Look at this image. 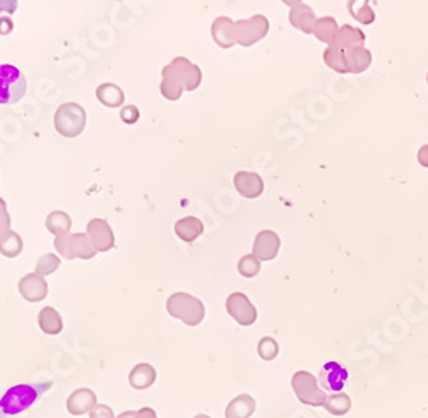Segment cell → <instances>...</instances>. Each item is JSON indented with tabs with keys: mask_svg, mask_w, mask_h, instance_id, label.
<instances>
[{
	"mask_svg": "<svg viewBox=\"0 0 428 418\" xmlns=\"http://www.w3.org/2000/svg\"><path fill=\"white\" fill-rule=\"evenodd\" d=\"M19 293L26 302L31 304H38V302L45 300L48 295V283L43 276L36 275V273H30V275H24L19 280Z\"/></svg>",
	"mask_w": 428,
	"mask_h": 418,
	"instance_id": "obj_10",
	"label": "cell"
},
{
	"mask_svg": "<svg viewBox=\"0 0 428 418\" xmlns=\"http://www.w3.org/2000/svg\"><path fill=\"white\" fill-rule=\"evenodd\" d=\"M119 2H122V0H119Z\"/></svg>",
	"mask_w": 428,
	"mask_h": 418,
	"instance_id": "obj_45",
	"label": "cell"
},
{
	"mask_svg": "<svg viewBox=\"0 0 428 418\" xmlns=\"http://www.w3.org/2000/svg\"><path fill=\"white\" fill-rule=\"evenodd\" d=\"M292 387L300 403L309 405V407H324L327 400L326 392L319 387V379L307 370L295 372Z\"/></svg>",
	"mask_w": 428,
	"mask_h": 418,
	"instance_id": "obj_6",
	"label": "cell"
},
{
	"mask_svg": "<svg viewBox=\"0 0 428 418\" xmlns=\"http://www.w3.org/2000/svg\"><path fill=\"white\" fill-rule=\"evenodd\" d=\"M86 122H88L86 110L77 103H64L53 115V127L60 136L67 139L81 136L86 129Z\"/></svg>",
	"mask_w": 428,
	"mask_h": 418,
	"instance_id": "obj_3",
	"label": "cell"
},
{
	"mask_svg": "<svg viewBox=\"0 0 428 418\" xmlns=\"http://www.w3.org/2000/svg\"><path fill=\"white\" fill-rule=\"evenodd\" d=\"M170 64L177 69V72L180 74L182 81H184L185 91H195L201 86L202 72L199 69V65H195L187 57H175Z\"/></svg>",
	"mask_w": 428,
	"mask_h": 418,
	"instance_id": "obj_17",
	"label": "cell"
},
{
	"mask_svg": "<svg viewBox=\"0 0 428 418\" xmlns=\"http://www.w3.org/2000/svg\"><path fill=\"white\" fill-rule=\"evenodd\" d=\"M38 324H40V329L43 331L45 334H50V336L60 334L62 329H64L62 316L59 314V310H55L53 307H45L40 310Z\"/></svg>",
	"mask_w": 428,
	"mask_h": 418,
	"instance_id": "obj_25",
	"label": "cell"
},
{
	"mask_svg": "<svg viewBox=\"0 0 428 418\" xmlns=\"http://www.w3.org/2000/svg\"><path fill=\"white\" fill-rule=\"evenodd\" d=\"M50 387H52V383L18 384V386L9 387L6 395L0 398V417H14L26 412Z\"/></svg>",
	"mask_w": 428,
	"mask_h": 418,
	"instance_id": "obj_1",
	"label": "cell"
},
{
	"mask_svg": "<svg viewBox=\"0 0 428 418\" xmlns=\"http://www.w3.org/2000/svg\"><path fill=\"white\" fill-rule=\"evenodd\" d=\"M161 94L170 101H177L178 98H182V93L185 91L184 81H182L180 74L177 72V69L172 64L165 65L161 70Z\"/></svg>",
	"mask_w": 428,
	"mask_h": 418,
	"instance_id": "obj_16",
	"label": "cell"
},
{
	"mask_svg": "<svg viewBox=\"0 0 428 418\" xmlns=\"http://www.w3.org/2000/svg\"><path fill=\"white\" fill-rule=\"evenodd\" d=\"M236 269H238V273L243 278H256L260 273V260L253 254H247L243 258H240Z\"/></svg>",
	"mask_w": 428,
	"mask_h": 418,
	"instance_id": "obj_32",
	"label": "cell"
},
{
	"mask_svg": "<svg viewBox=\"0 0 428 418\" xmlns=\"http://www.w3.org/2000/svg\"><path fill=\"white\" fill-rule=\"evenodd\" d=\"M235 33L236 45L248 48L268 36L269 19L263 14L252 16L251 19H240L235 23Z\"/></svg>",
	"mask_w": 428,
	"mask_h": 418,
	"instance_id": "obj_7",
	"label": "cell"
},
{
	"mask_svg": "<svg viewBox=\"0 0 428 418\" xmlns=\"http://www.w3.org/2000/svg\"><path fill=\"white\" fill-rule=\"evenodd\" d=\"M139 117H141V111L136 105H127L120 110V120H122L124 123H128V126L136 123L137 120H139Z\"/></svg>",
	"mask_w": 428,
	"mask_h": 418,
	"instance_id": "obj_35",
	"label": "cell"
},
{
	"mask_svg": "<svg viewBox=\"0 0 428 418\" xmlns=\"http://www.w3.org/2000/svg\"><path fill=\"white\" fill-rule=\"evenodd\" d=\"M236 192L245 199H257L264 192V180L253 172H238L234 177Z\"/></svg>",
	"mask_w": 428,
	"mask_h": 418,
	"instance_id": "obj_15",
	"label": "cell"
},
{
	"mask_svg": "<svg viewBox=\"0 0 428 418\" xmlns=\"http://www.w3.org/2000/svg\"><path fill=\"white\" fill-rule=\"evenodd\" d=\"M324 408H326L331 415L343 417L351 409V398L348 395H344V392H332V395L327 396Z\"/></svg>",
	"mask_w": 428,
	"mask_h": 418,
	"instance_id": "obj_30",
	"label": "cell"
},
{
	"mask_svg": "<svg viewBox=\"0 0 428 418\" xmlns=\"http://www.w3.org/2000/svg\"><path fill=\"white\" fill-rule=\"evenodd\" d=\"M11 230V216H9V211H7V204L6 201L0 197V237H2L4 233H7V231Z\"/></svg>",
	"mask_w": 428,
	"mask_h": 418,
	"instance_id": "obj_36",
	"label": "cell"
},
{
	"mask_svg": "<svg viewBox=\"0 0 428 418\" xmlns=\"http://www.w3.org/2000/svg\"><path fill=\"white\" fill-rule=\"evenodd\" d=\"M290 23L292 26L297 28L298 31L305 33V35H312L314 33V26L317 23V18H315V12L312 7L307 6V4H298L290 9Z\"/></svg>",
	"mask_w": 428,
	"mask_h": 418,
	"instance_id": "obj_18",
	"label": "cell"
},
{
	"mask_svg": "<svg viewBox=\"0 0 428 418\" xmlns=\"http://www.w3.org/2000/svg\"><path fill=\"white\" fill-rule=\"evenodd\" d=\"M117 418H158L156 412L153 408H141L139 412H124Z\"/></svg>",
	"mask_w": 428,
	"mask_h": 418,
	"instance_id": "obj_37",
	"label": "cell"
},
{
	"mask_svg": "<svg viewBox=\"0 0 428 418\" xmlns=\"http://www.w3.org/2000/svg\"><path fill=\"white\" fill-rule=\"evenodd\" d=\"M363 43H365V33L358 30V28L350 26V24H344V26H341L338 31V36H336V40L332 41L334 47H338L344 52L365 47Z\"/></svg>",
	"mask_w": 428,
	"mask_h": 418,
	"instance_id": "obj_19",
	"label": "cell"
},
{
	"mask_svg": "<svg viewBox=\"0 0 428 418\" xmlns=\"http://www.w3.org/2000/svg\"><path fill=\"white\" fill-rule=\"evenodd\" d=\"M19 0H0V14L11 16L18 11Z\"/></svg>",
	"mask_w": 428,
	"mask_h": 418,
	"instance_id": "obj_39",
	"label": "cell"
},
{
	"mask_svg": "<svg viewBox=\"0 0 428 418\" xmlns=\"http://www.w3.org/2000/svg\"><path fill=\"white\" fill-rule=\"evenodd\" d=\"M23 249H24V242L18 231L9 230L7 233H4L2 237H0V254H2L4 258H9V259L18 258V255H21V252H23Z\"/></svg>",
	"mask_w": 428,
	"mask_h": 418,
	"instance_id": "obj_29",
	"label": "cell"
},
{
	"mask_svg": "<svg viewBox=\"0 0 428 418\" xmlns=\"http://www.w3.org/2000/svg\"><path fill=\"white\" fill-rule=\"evenodd\" d=\"M418 161H419V165H422L423 168H428V144H425V146L419 148Z\"/></svg>",
	"mask_w": 428,
	"mask_h": 418,
	"instance_id": "obj_41",
	"label": "cell"
},
{
	"mask_svg": "<svg viewBox=\"0 0 428 418\" xmlns=\"http://www.w3.org/2000/svg\"><path fill=\"white\" fill-rule=\"evenodd\" d=\"M97 98L101 105L108 106V109H119L126 101V93L114 82H105V84H99L97 88Z\"/></svg>",
	"mask_w": 428,
	"mask_h": 418,
	"instance_id": "obj_22",
	"label": "cell"
},
{
	"mask_svg": "<svg viewBox=\"0 0 428 418\" xmlns=\"http://www.w3.org/2000/svg\"><path fill=\"white\" fill-rule=\"evenodd\" d=\"M166 310L172 317L178 319L187 326H199L204 321L206 307L197 297L185 292H177L166 300Z\"/></svg>",
	"mask_w": 428,
	"mask_h": 418,
	"instance_id": "obj_2",
	"label": "cell"
},
{
	"mask_svg": "<svg viewBox=\"0 0 428 418\" xmlns=\"http://www.w3.org/2000/svg\"><path fill=\"white\" fill-rule=\"evenodd\" d=\"M26 77L16 65H0V105H14L21 101L26 94Z\"/></svg>",
	"mask_w": 428,
	"mask_h": 418,
	"instance_id": "obj_4",
	"label": "cell"
},
{
	"mask_svg": "<svg viewBox=\"0 0 428 418\" xmlns=\"http://www.w3.org/2000/svg\"><path fill=\"white\" fill-rule=\"evenodd\" d=\"M344 55H346L348 74H361L372 65V59H373L372 52L365 47L344 52Z\"/></svg>",
	"mask_w": 428,
	"mask_h": 418,
	"instance_id": "obj_24",
	"label": "cell"
},
{
	"mask_svg": "<svg viewBox=\"0 0 428 418\" xmlns=\"http://www.w3.org/2000/svg\"><path fill=\"white\" fill-rule=\"evenodd\" d=\"M177 237L184 242H194L204 233V223L195 216H185L175 223Z\"/></svg>",
	"mask_w": 428,
	"mask_h": 418,
	"instance_id": "obj_21",
	"label": "cell"
},
{
	"mask_svg": "<svg viewBox=\"0 0 428 418\" xmlns=\"http://www.w3.org/2000/svg\"><path fill=\"white\" fill-rule=\"evenodd\" d=\"M156 383V370L149 363H137L128 374V384L136 391H146Z\"/></svg>",
	"mask_w": 428,
	"mask_h": 418,
	"instance_id": "obj_20",
	"label": "cell"
},
{
	"mask_svg": "<svg viewBox=\"0 0 428 418\" xmlns=\"http://www.w3.org/2000/svg\"><path fill=\"white\" fill-rule=\"evenodd\" d=\"M211 36H213L214 43L219 48H231L236 45V33H235V21L226 18V16H219L211 24Z\"/></svg>",
	"mask_w": 428,
	"mask_h": 418,
	"instance_id": "obj_14",
	"label": "cell"
},
{
	"mask_svg": "<svg viewBox=\"0 0 428 418\" xmlns=\"http://www.w3.org/2000/svg\"><path fill=\"white\" fill-rule=\"evenodd\" d=\"M427 84H428V74H427Z\"/></svg>",
	"mask_w": 428,
	"mask_h": 418,
	"instance_id": "obj_44",
	"label": "cell"
},
{
	"mask_svg": "<svg viewBox=\"0 0 428 418\" xmlns=\"http://www.w3.org/2000/svg\"><path fill=\"white\" fill-rule=\"evenodd\" d=\"M98 405L97 395L93 392V389L89 387H79L74 392H70L67 398V412L74 417H81L89 413L91 409Z\"/></svg>",
	"mask_w": 428,
	"mask_h": 418,
	"instance_id": "obj_13",
	"label": "cell"
},
{
	"mask_svg": "<svg viewBox=\"0 0 428 418\" xmlns=\"http://www.w3.org/2000/svg\"><path fill=\"white\" fill-rule=\"evenodd\" d=\"M226 310L240 326H252L257 321V309L242 292H235L228 297Z\"/></svg>",
	"mask_w": 428,
	"mask_h": 418,
	"instance_id": "obj_8",
	"label": "cell"
},
{
	"mask_svg": "<svg viewBox=\"0 0 428 418\" xmlns=\"http://www.w3.org/2000/svg\"><path fill=\"white\" fill-rule=\"evenodd\" d=\"M194 418H211V417L209 415H202V413H201V415H195Z\"/></svg>",
	"mask_w": 428,
	"mask_h": 418,
	"instance_id": "obj_43",
	"label": "cell"
},
{
	"mask_svg": "<svg viewBox=\"0 0 428 418\" xmlns=\"http://www.w3.org/2000/svg\"><path fill=\"white\" fill-rule=\"evenodd\" d=\"M59 268H60V258H59V255L45 254V255H41V258L38 259V263H36L35 273L45 278V276L53 275V273H55Z\"/></svg>",
	"mask_w": 428,
	"mask_h": 418,
	"instance_id": "obj_33",
	"label": "cell"
},
{
	"mask_svg": "<svg viewBox=\"0 0 428 418\" xmlns=\"http://www.w3.org/2000/svg\"><path fill=\"white\" fill-rule=\"evenodd\" d=\"M372 2H375V0H348V12L360 24L368 26L377 19Z\"/></svg>",
	"mask_w": 428,
	"mask_h": 418,
	"instance_id": "obj_26",
	"label": "cell"
},
{
	"mask_svg": "<svg viewBox=\"0 0 428 418\" xmlns=\"http://www.w3.org/2000/svg\"><path fill=\"white\" fill-rule=\"evenodd\" d=\"M256 400L251 395H238L235 400L228 403L224 417L226 418H251L256 412Z\"/></svg>",
	"mask_w": 428,
	"mask_h": 418,
	"instance_id": "obj_23",
	"label": "cell"
},
{
	"mask_svg": "<svg viewBox=\"0 0 428 418\" xmlns=\"http://www.w3.org/2000/svg\"><path fill=\"white\" fill-rule=\"evenodd\" d=\"M282 2H285L286 6L295 7V6H298V4H302V0H282Z\"/></svg>",
	"mask_w": 428,
	"mask_h": 418,
	"instance_id": "obj_42",
	"label": "cell"
},
{
	"mask_svg": "<svg viewBox=\"0 0 428 418\" xmlns=\"http://www.w3.org/2000/svg\"><path fill=\"white\" fill-rule=\"evenodd\" d=\"M55 251L59 252L60 258L72 260V259H93L98 254L93 247L88 233H67L55 237Z\"/></svg>",
	"mask_w": 428,
	"mask_h": 418,
	"instance_id": "obj_5",
	"label": "cell"
},
{
	"mask_svg": "<svg viewBox=\"0 0 428 418\" xmlns=\"http://www.w3.org/2000/svg\"><path fill=\"white\" fill-rule=\"evenodd\" d=\"M88 237L97 252H108L115 247V235L106 219L93 218L88 223Z\"/></svg>",
	"mask_w": 428,
	"mask_h": 418,
	"instance_id": "obj_9",
	"label": "cell"
},
{
	"mask_svg": "<svg viewBox=\"0 0 428 418\" xmlns=\"http://www.w3.org/2000/svg\"><path fill=\"white\" fill-rule=\"evenodd\" d=\"M339 26H338V21L334 18H329V16H326V18L317 19V23H315L314 26V33L312 35L315 36L319 41H324V43L332 45V41L336 40V36H338Z\"/></svg>",
	"mask_w": 428,
	"mask_h": 418,
	"instance_id": "obj_28",
	"label": "cell"
},
{
	"mask_svg": "<svg viewBox=\"0 0 428 418\" xmlns=\"http://www.w3.org/2000/svg\"><path fill=\"white\" fill-rule=\"evenodd\" d=\"M14 30V21L11 16H0V35L7 36Z\"/></svg>",
	"mask_w": 428,
	"mask_h": 418,
	"instance_id": "obj_40",
	"label": "cell"
},
{
	"mask_svg": "<svg viewBox=\"0 0 428 418\" xmlns=\"http://www.w3.org/2000/svg\"><path fill=\"white\" fill-rule=\"evenodd\" d=\"M319 383L329 392H341L348 383L346 367L339 362H327L319 372Z\"/></svg>",
	"mask_w": 428,
	"mask_h": 418,
	"instance_id": "obj_11",
	"label": "cell"
},
{
	"mask_svg": "<svg viewBox=\"0 0 428 418\" xmlns=\"http://www.w3.org/2000/svg\"><path fill=\"white\" fill-rule=\"evenodd\" d=\"M324 62L326 65L332 70L339 74H348V65H346V55H344V50L334 47V45H329L324 52Z\"/></svg>",
	"mask_w": 428,
	"mask_h": 418,
	"instance_id": "obj_31",
	"label": "cell"
},
{
	"mask_svg": "<svg viewBox=\"0 0 428 418\" xmlns=\"http://www.w3.org/2000/svg\"><path fill=\"white\" fill-rule=\"evenodd\" d=\"M257 351H259L260 358L265 360V362H271V360L280 355V345H278V341L274 338L265 336L257 345Z\"/></svg>",
	"mask_w": 428,
	"mask_h": 418,
	"instance_id": "obj_34",
	"label": "cell"
},
{
	"mask_svg": "<svg viewBox=\"0 0 428 418\" xmlns=\"http://www.w3.org/2000/svg\"><path fill=\"white\" fill-rule=\"evenodd\" d=\"M281 247V238L276 231L273 230H263L257 233L256 240H253V249L252 254L256 255L260 263H265V260H273L276 259L278 252H280Z\"/></svg>",
	"mask_w": 428,
	"mask_h": 418,
	"instance_id": "obj_12",
	"label": "cell"
},
{
	"mask_svg": "<svg viewBox=\"0 0 428 418\" xmlns=\"http://www.w3.org/2000/svg\"><path fill=\"white\" fill-rule=\"evenodd\" d=\"M89 418H117V417L114 415V409L108 407V405L98 403L97 407L89 412Z\"/></svg>",
	"mask_w": 428,
	"mask_h": 418,
	"instance_id": "obj_38",
	"label": "cell"
},
{
	"mask_svg": "<svg viewBox=\"0 0 428 418\" xmlns=\"http://www.w3.org/2000/svg\"><path fill=\"white\" fill-rule=\"evenodd\" d=\"M45 225L50 233H53L55 237L60 235L70 233V226H72V219L65 211H52L45 219Z\"/></svg>",
	"mask_w": 428,
	"mask_h": 418,
	"instance_id": "obj_27",
	"label": "cell"
}]
</instances>
